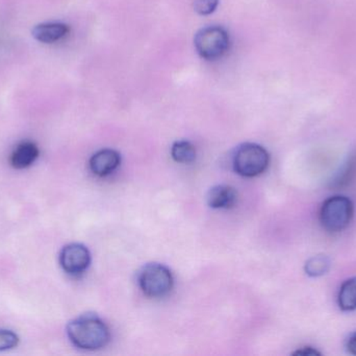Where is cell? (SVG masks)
<instances>
[{
  "mask_svg": "<svg viewBox=\"0 0 356 356\" xmlns=\"http://www.w3.org/2000/svg\"><path fill=\"white\" fill-rule=\"evenodd\" d=\"M269 164V153L257 144H244L238 146L232 161L234 171L246 178L261 175L267 171Z\"/></svg>",
  "mask_w": 356,
  "mask_h": 356,
  "instance_id": "obj_3",
  "label": "cell"
},
{
  "mask_svg": "<svg viewBox=\"0 0 356 356\" xmlns=\"http://www.w3.org/2000/svg\"><path fill=\"white\" fill-rule=\"evenodd\" d=\"M339 307L344 311L356 309V277L346 280L341 286L338 297Z\"/></svg>",
  "mask_w": 356,
  "mask_h": 356,
  "instance_id": "obj_11",
  "label": "cell"
},
{
  "mask_svg": "<svg viewBox=\"0 0 356 356\" xmlns=\"http://www.w3.org/2000/svg\"><path fill=\"white\" fill-rule=\"evenodd\" d=\"M60 265L69 275L79 276L85 273L91 265V254L83 245H67L60 251Z\"/></svg>",
  "mask_w": 356,
  "mask_h": 356,
  "instance_id": "obj_6",
  "label": "cell"
},
{
  "mask_svg": "<svg viewBox=\"0 0 356 356\" xmlns=\"http://www.w3.org/2000/svg\"><path fill=\"white\" fill-rule=\"evenodd\" d=\"M171 156L173 160L178 163L188 164L196 159V150L191 142L180 140L173 144L171 148Z\"/></svg>",
  "mask_w": 356,
  "mask_h": 356,
  "instance_id": "obj_13",
  "label": "cell"
},
{
  "mask_svg": "<svg viewBox=\"0 0 356 356\" xmlns=\"http://www.w3.org/2000/svg\"><path fill=\"white\" fill-rule=\"evenodd\" d=\"M294 355H321V353L317 350V349L313 348V347H302V348L298 349L293 353Z\"/></svg>",
  "mask_w": 356,
  "mask_h": 356,
  "instance_id": "obj_17",
  "label": "cell"
},
{
  "mask_svg": "<svg viewBox=\"0 0 356 356\" xmlns=\"http://www.w3.org/2000/svg\"><path fill=\"white\" fill-rule=\"evenodd\" d=\"M219 2L220 0H195L193 6L197 14L209 16L217 10Z\"/></svg>",
  "mask_w": 356,
  "mask_h": 356,
  "instance_id": "obj_16",
  "label": "cell"
},
{
  "mask_svg": "<svg viewBox=\"0 0 356 356\" xmlns=\"http://www.w3.org/2000/svg\"><path fill=\"white\" fill-rule=\"evenodd\" d=\"M121 163V156L117 150L111 148L98 150L90 159L89 167L92 173L98 177H106L114 173Z\"/></svg>",
  "mask_w": 356,
  "mask_h": 356,
  "instance_id": "obj_7",
  "label": "cell"
},
{
  "mask_svg": "<svg viewBox=\"0 0 356 356\" xmlns=\"http://www.w3.org/2000/svg\"><path fill=\"white\" fill-rule=\"evenodd\" d=\"M19 336L10 330H0V353L18 346Z\"/></svg>",
  "mask_w": 356,
  "mask_h": 356,
  "instance_id": "obj_15",
  "label": "cell"
},
{
  "mask_svg": "<svg viewBox=\"0 0 356 356\" xmlns=\"http://www.w3.org/2000/svg\"><path fill=\"white\" fill-rule=\"evenodd\" d=\"M330 265H332V263H330V257L325 256V255H317L307 261L305 271L311 277H321L327 274Z\"/></svg>",
  "mask_w": 356,
  "mask_h": 356,
  "instance_id": "obj_14",
  "label": "cell"
},
{
  "mask_svg": "<svg viewBox=\"0 0 356 356\" xmlns=\"http://www.w3.org/2000/svg\"><path fill=\"white\" fill-rule=\"evenodd\" d=\"M67 336L76 348L95 351L104 348L111 340L108 325L96 315H83L67 326Z\"/></svg>",
  "mask_w": 356,
  "mask_h": 356,
  "instance_id": "obj_1",
  "label": "cell"
},
{
  "mask_svg": "<svg viewBox=\"0 0 356 356\" xmlns=\"http://www.w3.org/2000/svg\"><path fill=\"white\" fill-rule=\"evenodd\" d=\"M70 33V26L63 22H44L35 25L31 35L37 41L52 44L66 38Z\"/></svg>",
  "mask_w": 356,
  "mask_h": 356,
  "instance_id": "obj_8",
  "label": "cell"
},
{
  "mask_svg": "<svg viewBox=\"0 0 356 356\" xmlns=\"http://www.w3.org/2000/svg\"><path fill=\"white\" fill-rule=\"evenodd\" d=\"M138 284L149 298H163L172 291L175 278L168 268L161 263H149L140 271Z\"/></svg>",
  "mask_w": 356,
  "mask_h": 356,
  "instance_id": "obj_4",
  "label": "cell"
},
{
  "mask_svg": "<svg viewBox=\"0 0 356 356\" xmlns=\"http://www.w3.org/2000/svg\"><path fill=\"white\" fill-rule=\"evenodd\" d=\"M355 215L353 201L344 196L328 198L320 209L322 227L332 233L343 231L350 225Z\"/></svg>",
  "mask_w": 356,
  "mask_h": 356,
  "instance_id": "obj_2",
  "label": "cell"
},
{
  "mask_svg": "<svg viewBox=\"0 0 356 356\" xmlns=\"http://www.w3.org/2000/svg\"><path fill=\"white\" fill-rule=\"evenodd\" d=\"M207 201L211 208L230 209L238 202V192L232 186H213L207 192Z\"/></svg>",
  "mask_w": 356,
  "mask_h": 356,
  "instance_id": "obj_9",
  "label": "cell"
},
{
  "mask_svg": "<svg viewBox=\"0 0 356 356\" xmlns=\"http://www.w3.org/2000/svg\"><path fill=\"white\" fill-rule=\"evenodd\" d=\"M356 177V154L351 155L332 181V187L344 188Z\"/></svg>",
  "mask_w": 356,
  "mask_h": 356,
  "instance_id": "obj_12",
  "label": "cell"
},
{
  "mask_svg": "<svg viewBox=\"0 0 356 356\" xmlns=\"http://www.w3.org/2000/svg\"><path fill=\"white\" fill-rule=\"evenodd\" d=\"M194 45L199 56L207 61L222 58L229 49L230 37L221 26H207L197 31Z\"/></svg>",
  "mask_w": 356,
  "mask_h": 356,
  "instance_id": "obj_5",
  "label": "cell"
},
{
  "mask_svg": "<svg viewBox=\"0 0 356 356\" xmlns=\"http://www.w3.org/2000/svg\"><path fill=\"white\" fill-rule=\"evenodd\" d=\"M39 154L40 150L37 144L31 141L21 142L10 155V165L16 169H26L37 160Z\"/></svg>",
  "mask_w": 356,
  "mask_h": 356,
  "instance_id": "obj_10",
  "label": "cell"
},
{
  "mask_svg": "<svg viewBox=\"0 0 356 356\" xmlns=\"http://www.w3.org/2000/svg\"><path fill=\"white\" fill-rule=\"evenodd\" d=\"M346 348L350 355H356V332L349 336L346 343Z\"/></svg>",
  "mask_w": 356,
  "mask_h": 356,
  "instance_id": "obj_18",
  "label": "cell"
}]
</instances>
